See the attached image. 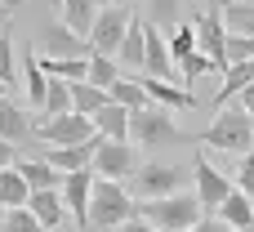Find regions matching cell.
I'll list each match as a JSON object with an SVG mask.
<instances>
[{
    "label": "cell",
    "mask_w": 254,
    "mask_h": 232,
    "mask_svg": "<svg viewBox=\"0 0 254 232\" xmlns=\"http://www.w3.org/2000/svg\"><path fill=\"white\" fill-rule=\"evenodd\" d=\"M138 219V201L129 197V188L121 179H94V197H89V228L85 232H116L121 224Z\"/></svg>",
    "instance_id": "6da1fadb"
},
{
    "label": "cell",
    "mask_w": 254,
    "mask_h": 232,
    "mask_svg": "<svg viewBox=\"0 0 254 232\" xmlns=\"http://www.w3.org/2000/svg\"><path fill=\"white\" fill-rule=\"evenodd\" d=\"M129 143H138L143 152H165V148H179V143H196L188 130L174 125V112L152 103V107H138L129 116Z\"/></svg>",
    "instance_id": "7a4b0ae2"
},
{
    "label": "cell",
    "mask_w": 254,
    "mask_h": 232,
    "mask_svg": "<svg viewBox=\"0 0 254 232\" xmlns=\"http://www.w3.org/2000/svg\"><path fill=\"white\" fill-rule=\"evenodd\" d=\"M192 179V165L183 161H143L134 174H129V197L134 201H156V197H174L183 192Z\"/></svg>",
    "instance_id": "3957f363"
},
{
    "label": "cell",
    "mask_w": 254,
    "mask_h": 232,
    "mask_svg": "<svg viewBox=\"0 0 254 232\" xmlns=\"http://www.w3.org/2000/svg\"><path fill=\"white\" fill-rule=\"evenodd\" d=\"M138 215L147 224H156L161 232H192L201 224V197L196 192H174V197H156V201H138Z\"/></svg>",
    "instance_id": "277c9868"
},
{
    "label": "cell",
    "mask_w": 254,
    "mask_h": 232,
    "mask_svg": "<svg viewBox=\"0 0 254 232\" xmlns=\"http://www.w3.org/2000/svg\"><path fill=\"white\" fill-rule=\"evenodd\" d=\"M201 148H214V152H254V116L246 107H223L214 112V125L196 139Z\"/></svg>",
    "instance_id": "5b68a950"
},
{
    "label": "cell",
    "mask_w": 254,
    "mask_h": 232,
    "mask_svg": "<svg viewBox=\"0 0 254 232\" xmlns=\"http://www.w3.org/2000/svg\"><path fill=\"white\" fill-rule=\"evenodd\" d=\"M94 134H98L94 116H80V112H63V116L36 121V139L45 148H76V143H89Z\"/></svg>",
    "instance_id": "8992f818"
},
{
    "label": "cell",
    "mask_w": 254,
    "mask_h": 232,
    "mask_svg": "<svg viewBox=\"0 0 254 232\" xmlns=\"http://www.w3.org/2000/svg\"><path fill=\"white\" fill-rule=\"evenodd\" d=\"M192 27H196V49L210 54L214 72L223 76L228 72V27H223V13L219 9H192Z\"/></svg>",
    "instance_id": "52a82bcc"
},
{
    "label": "cell",
    "mask_w": 254,
    "mask_h": 232,
    "mask_svg": "<svg viewBox=\"0 0 254 232\" xmlns=\"http://www.w3.org/2000/svg\"><path fill=\"white\" fill-rule=\"evenodd\" d=\"M129 22H134L129 4H103L98 18H94V31H89L94 54H112V58H116V49H121V40H125V31H129Z\"/></svg>",
    "instance_id": "ba28073f"
},
{
    "label": "cell",
    "mask_w": 254,
    "mask_h": 232,
    "mask_svg": "<svg viewBox=\"0 0 254 232\" xmlns=\"http://www.w3.org/2000/svg\"><path fill=\"white\" fill-rule=\"evenodd\" d=\"M192 183H196V197H201V210H205V215H219V206H223V201L232 197V188H237V183H228V174H219V170L210 165L205 152L192 156Z\"/></svg>",
    "instance_id": "9c48e42d"
},
{
    "label": "cell",
    "mask_w": 254,
    "mask_h": 232,
    "mask_svg": "<svg viewBox=\"0 0 254 232\" xmlns=\"http://www.w3.org/2000/svg\"><path fill=\"white\" fill-rule=\"evenodd\" d=\"M89 170H94L98 179H129V174L138 170V156H134V148H129V143L103 139V143H98V152H94V161H89Z\"/></svg>",
    "instance_id": "30bf717a"
},
{
    "label": "cell",
    "mask_w": 254,
    "mask_h": 232,
    "mask_svg": "<svg viewBox=\"0 0 254 232\" xmlns=\"http://www.w3.org/2000/svg\"><path fill=\"white\" fill-rule=\"evenodd\" d=\"M94 170L85 165V170H71L67 179H63V201H67V215H71V224L85 232L89 228V197H94Z\"/></svg>",
    "instance_id": "8fae6325"
},
{
    "label": "cell",
    "mask_w": 254,
    "mask_h": 232,
    "mask_svg": "<svg viewBox=\"0 0 254 232\" xmlns=\"http://www.w3.org/2000/svg\"><path fill=\"white\" fill-rule=\"evenodd\" d=\"M40 45H45L49 58H89V54H94V45H89L85 36H76L63 18L40 27Z\"/></svg>",
    "instance_id": "7c38bea8"
},
{
    "label": "cell",
    "mask_w": 254,
    "mask_h": 232,
    "mask_svg": "<svg viewBox=\"0 0 254 232\" xmlns=\"http://www.w3.org/2000/svg\"><path fill=\"white\" fill-rule=\"evenodd\" d=\"M147 22V18H143ZM174 54H170V40H165V31L161 27H152L147 22V54H143V72L147 76H156V80H174Z\"/></svg>",
    "instance_id": "4fadbf2b"
},
{
    "label": "cell",
    "mask_w": 254,
    "mask_h": 232,
    "mask_svg": "<svg viewBox=\"0 0 254 232\" xmlns=\"http://www.w3.org/2000/svg\"><path fill=\"white\" fill-rule=\"evenodd\" d=\"M0 139H9L13 148H22V143H31V139H36V121H31V116L13 103L9 94L0 98Z\"/></svg>",
    "instance_id": "5bb4252c"
},
{
    "label": "cell",
    "mask_w": 254,
    "mask_h": 232,
    "mask_svg": "<svg viewBox=\"0 0 254 232\" xmlns=\"http://www.w3.org/2000/svg\"><path fill=\"white\" fill-rule=\"evenodd\" d=\"M27 210H31V215H36L49 232H58L63 224H67V201H63V188H40V192H31Z\"/></svg>",
    "instance_id": "9a60e30c"
},
{
    "label": "cell",
    "mask_w": 254,
    "mask_h": 232,
    "mask_svg": "<svg viewBox=\"0 0 254 232\" xmlns=\"http://www.w3.org/2000/svg\"><path fill=\"white\" fill-rule=\"evenodd\" d=\"M13 165H18V174L27 179V188H31V192H40V188H63V179H67V174H63V170H54L45 156H18Z\"/></svg>",
    "instance_id": "2e32d148"
},
{
    "label": "cell",
    "mask_w": 254,
    "mask_h": 232,
    "mask_svg": "<svg viewBox=\"0 0 254 232\" xmlns=\"http://www.w3.org/2000/svg\"><path fill=\"white\" fill-rule=\"evenodd\" d=\"M143 54H147V22H129V31H125V40H121V49H116V63L125 67V72H143Z\"/></svg>",
    "instance_id": "e0dca14e"
},
{
    "label": "cell",
    "mask_w": 254,
    "mask_h": 232,
    "mask_svg": "<svg viewBox=\"0 0 254 232\" xmlns=\"http://www.w3.org/2000/svg\"><path fill=\"white\" fill-rule=\"evenodd\" d=\"M98 0H58V18L76 31V36H85L89 40V31H94V18H98Z\"/></svg>",
    "instance_id": "ac0fdd59"
},
{
    "label": "cell",
    "mask_w": 254,
    "mask_h": 232,
    "mask_svg": "<svg viewBox=\"0 0 254 232\" xmlns=\"http://www.w3.org/2000/svg\"><path fill=\"white\" fill-rule=\"evenodd\" d=\"M129 107H121V103H107L103 112H94V130L103 134V139H116V143H129Z\"/></svg>",
    "instance_id": "d6986e66"
},
{
    "label": "cell",
    "mask_w": 254,
    "mask_h": 232,
    "mask_svg": "<svg viewBox=\"0 0 254 232\" xmlns=\"http://www.w3.org/2000/svg\"><path fill=\"white\" fill-rule=\"evenodd\" d=\"M254 80V58H246V63H232L228 72H223V85H219V94H214V112H223L246 85Z\"/></svg>",
    "instance_id": "ffe728a7"
},
{
    "label": "cell",
    "mask_w": 254,
    "mask_h": 232,
    "mask_svg": "<svg viewBox=\"0 0 254 232\" xmlns=\"http://www.w3.org/2000/svg\"><path fill=\"white\" fill-rule=\"evenodd\" d=\"M143 89H147V98H152V103H161V107H170V112H174V107H179V112L196 107V98H192L183 85H170V80H156V76H147V80H143Z\"/></svg>",
    "instance_id": "44dd1931"
},
{
    "label": "cell",
    "mask_w": 254,
    "mask_h": 232,
    "mask_svg": "<svg viewBox=\"0 0 254 232\" xmlns=\"http://www.w3.org/2000/svg\"><path fill=\"white\" fill-rule=\"evenodd\" d=\"M219 219H223L228 228H237V232H254V201L241 188H232V197L219 206Z\"/></svg>",
    "instance_id": "7402d4cb"
},
{
    "label": "cell",
    "mask_w": 254,
    "mask_h": 232,
    "mask_svg": "<svg viewBox=\"0 0 254 232\" xmlns=\"http://www.w3.org/2000/svg\"><path fill=\"white\" fill-rule=\"evenodd\" d=\"M18 67H22V89H27V103L40 112V107H45V94H49V76H45L40 58H31V54H27Z\"/></svg>",
    "instance_id": "603a6c76"
},
{
    "label": "cell",
    "mask_w": 254,
    "mask_h": 232,
    "mask_svg": "<svg viewBox=\"0 0 254 232\" xmlns=\"http://www.w3.org/2000/svg\"><path fill=\"white\" fill-rule=\"evenodd\" d=\"M67 85H71V112H80V116H94V112H103L112 103V94L89 85V80H67Z\"/></svg>",
    "instance_id": "cb8c5ba5"
},
{
    "label": "cell",
    "mask_w": 254,
    "mask_h": 232,
    "mask_svg": "<svg viewBox=\"0 0 254 232\" xmlns=\"http://www.w3.org/2000/svg\"><path fill=\"white\" fill-rule=\"evenodd\" d=\"M27 201H31V188H27V179L18 174V165L0 170V210H18V206H27Z\"/></svg>",
    "instance_id": "d4e9b609"
},
{
    "label": "cell",
    "mask_w": 254,
    "mask_h": 232,
    "mask_svg": "<svg viewBox=\"0 0 254 232\" xmlns=\"http://www.w3.org/2000/svg\"><path fill=\"white\" fill-rule=\"evenodd\" d=\"M112 103H121V107H129V112H138V107H152V98H147V89H143V80H129V76H121L112 89Z\"/></svg>",
    "instance_id": "484cf974"
},
{
    "label": "cell",
    "mask_w": 254,
    "mask_h": 232,
    "mask_svg": "<svg viewBox=\"0 0 254 232\" xmlns=\"http://www.w3.org/2000/svg\"><path fill=\"white\" fill-rule=\"evenodd\" d=\"M147 22L170 36V31L183 22V0H147Z\"/></svg>",
    "instance_id": "4316f807"
},
{
    "label": "cell",
    "mask_w": 254,
    "mask_h": 232,
    "mask_svg": "<svg viewBox=\"0 0 254 232\" xmlns=\"http://www.w3.org/2000/svg\"><path fill=\"white\" fill-rule=\"evenodd\" d=\"M116 80H121V63H116L112 54H89V85L112 89Z\"/></svg>",
    "instance_id": "83f0119b"
},
{
    "label": "cell",
    "mask_w": 254,
    "mask_h": 232,
    "mask_svg": "<svg viewBox=\"0 0 254 232\" xmlns=\"http://www.w3.org/2000/svg\"><path fill=\"white\" fill-rule=\"evenodd\" d=\"M165 40H170V54H174V63L192 58V54H196V27H192V18H183V22H179V27H174Z\"/></svg>",
    "instance_id": "f1b7e54d"
},
{
    "label": "cell",
    "mask_w": 254,
    "mask_h": 232,
    "mask_svg": "<svg viewBox=\"0 0 254 232\" xmlns=\"http://www.w3.org/2000/svg\"><path fill=\"white\" fill-rule=\"evenodd\" d=\"M63 112H71V85L54 76V80H49V94H45V107H40V121L63 116Z\"/></svg>",
    "instance_id": "f546056e"
},
{
    "label": "cell",
    "mask_w": 254,
    "mask_h": 232,
    "mask_svg": "<svg viewBox=\"0 0 254 232\" xmlns=\"http://www.w3.org/2000/svg\"><path fill=\"white\" fill-rule=\"evenodd\" d=\"M223 27L237 31V36H254V4H250V0L228 4V9H223Z\"/></svg>",
    "instance_id": "4dcf8cb0"
},
{
    "label": "cell",
    "mask_w": 254,
    "mask_h": 232,
    "mask_svg": "<svg viewBox=\"0 0 254 232\" xmlns=\"http://www.w3.org/2000/svg\"><path fill=\"white\" fill-rule=\"evenodd\" d=\"M0 232H49L27 206H18V210H4L0 215Z\"/></svg>",
    "instance_id": "1f68e13d"
},
{
    "label": "cell",
    "mask_w": 254,
    "mask_h": 232,
    "mask_svg": "<svg viewBox=\"0 0 254 232\" xmlns=\"http://www.w3.org/2000/svg\"><path fill=\"white\" fill-rule=\"evenodd\" d=\"M0 80L13 89V80H18V54H13V36H9V27H0Z\"/></svg>",
    "instance_id": "d6a6232c"
},
{
    "label": "cell",
    "mask_w": 254,
    "mask_h": 232,
    "mask_svg": "<svg viewBox=\"0 0 254 232\" xmlns=\"http://www.w3.org/2000/svg\"><path fill=\"white\" fill-rule=\"evenodd\" d=\"M214 72V63H210V54H192V58H183L179 63V76H183V85H192V80H201V76H210Z\"/></svg>",
    "instance_id": "836d02e7"
},
{
    "label": "cell",
    "mask_w": 254,
    "mask_h": 232,
    "mask_svg": "<svg viewBox=\"0 0 254 232\" xmlns=\"http://www.w3.org/2000/svg\"><path fill=\"white\" fill-rule=\"evenodd\" d=\"M246 58H254V36L228 31V67H232V63H246Z\"/></svg>",
    "instance_id": "e575fe53"
},
{
    "label": "cell",
    "mask_w": 254,
    "mask_h": 232,
    "mask_svg": "<svg viewBox=\"0 0 254 232\" xmlns=\"http://www.w3.org/2000/svg\"><path fill=\"white\" fill-rule=\"evenodd\" d=\"M237 188L254 201V152H246V156H241V165H237Z\"/></svg>",
    "instance_id": "d590c367"
},
{
    "label": "cell",
    "mask_w": 254,
    "mask_h": 232,
    "mask_svg": "<svg viewBox=\"0 0 254 232\" xmlns=\"http://www.w3.org/2000/svg\"><path fill=\"white\" fill-rule=\"evenodd\" d=\"M192 232H237V228H228V224H223L219 215H201V224H196Z\"/></svg>",
    "instance_id": "8d00e7d4"
},
{
    "label": "cell",
    "mask_w": 254,
    "mask_h": 232,
    "mask_svg": "<svg viewBox=\"0 0 254 232\" xmlns=\"http://www.w3.org/2000/svg\"><path fill=\"white\" fill-rule=\"evenodd\" d=\"M18 156H22V152H18V148H13L9 139H0V170H9V165H13Z\"/></svg>",
    "instance_id": "74e56055"
},
{
    "label": "cell",
    "mask_w": 254,
    "mask_h": 232,
    "mask_svg": "<svg viewBox=\"0 0 254 232\" xmlns=\"http://www.w3.org/2000/svg\"><path fill=\"white\" fill-rule=\"evenodd\" d=\"M237 107H246V112L254 116V80L246 85V89H241V94H237Z\"/></svg>",
    "instance_id": "f35d334b"
},
{
    "label": "cell",
    "mask_w": 254,
    "mask_h": 232,
    "mask_svg": "<svg viewBox=\"0 0 254 232\" xmlns=\"http://www.w3.org/2000/svg\"><path fill=\"white\" fill-rule=\"evenodd\" d=\"M116 232H161V228H156V224H147V219H143V224H138V219H129V224H121Z\"/></svg>",
    "instance_id": "ab89813d"
},
{
    "label": "cell",
    "mask_w": 254,
    "mask_h": 232,
    "mask_svg": "<svg viewBox=\"0 0 254 232\" xmlns=\"http://www.w3.org/2000/svg\"><path fill=\"white\" fill-rule=\"evenodd\" d=\"M228 4H237V0H210V9H219V13H223Z\"/></svg>",
    "instance_id": "60d3db41"
},
{
    "label": "cell",
    "mask_w": 254,
    "mask_h": 232,
    "mask_svg": "<svg viewBox=\"0 0 254 232\" xmlns=\"http://www.w3.org/2000/svg\"><path fill=\"white\" fill-rule=\"evenodd\" d=\"M98 4H129V9H134L138 0H98Z\"/></svg>",
    "instance_id": "b9f144b4"
},
{
    "label": "cell",
    "mask_w": 254,
    "mask_h": 232,
    "mask_svg": "<svg viewBox=\"0 0 254 232\" xmlns=\"http://www.w3.org/2000/svg\"><path fill=\"white\" fill-rule=\"evenodd\" d=\"M4 94H9V85H4V80H0V98H4Z\"/></svg>",
    "instance_id": "7bdbcfd3"
},
{
    "label": "cell",
    "mask_w": 254,
    "mask_h": 232,
    "mask_svg": "<svg viewBox=\"0 0 254 232\" xmlns=\"http://www.w3.org/2000/svg\"><path fill=\"white\" fill-rule=\"evenodd\" d=\"M250 4H254V0H250Z\"/></svg>",
    "instance_id": "ee69618b"
}]
</instances>
